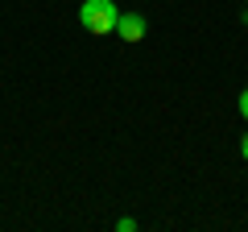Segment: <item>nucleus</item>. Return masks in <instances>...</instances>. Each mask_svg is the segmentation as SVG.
<instances>
[{
    "label": "nucleus",
    "instance_id": "f257e3e1",
    "mask_svg": "<svg viewBox=\"0 0 248 232\" xmlns=\"http://www.w3.org/2000/svg\"><path fill=\"white\" fill-rule=\"evenodd\" d=\"M116 17H120V9H116V0H83L79 4V25L87 29V33H116Z\"/></svg>",
    "mask_w": 248,
    "mask_h": 232
},
{
    "label": "nucleus",
    "instance_id": "f03ea898",
    "mask_svg": "<svg viewBox=\"0 0 248 232\" xmlns=\"http://www.w3.org/2000/svg\"><path fill=\"white\" fill-rule=\"evenodd\" d=\"M116 33H120L124 42H141V37L149 33L145 13H120V17H116Z\"/></svg>",
    "mask_w": 248,
    "mask_h": 232
},
{
    "label": "nucleus",
    "instance_id": "20e7f679",
    "mask_svg": "<svg viewBox=\"0 0 248 232\" xmlns=\"http://www.w3.org/2000/svg\"><path fill=\"white\" fill-rule=\"evenodd\" d=\"M240 158H244V162H248V133H244V137H240Z\"/></svg>",
    "mask_w": 248,
    "mask_h": 232
},
{
    "label": "nucleus",
    "instance_id": "7ed1b4c3",
    "mask_svg": "<svg viewBox=\"0 0 248 232\" xmlns=\"http://www.w3.org/2000/svg\"><path fill=\"white\" fill-rule=\"evenodd\" d=\"M236 104H240V116H244V120H248V87L240 91V99H236Z\"/></svg>",
    "mask_w": 248,
    "mask_h": 232
},
{
    "label": "nucleus",
    "instance_id": "39448f33",
    "mask_svg": "<svg viewBox=\"0 0 248 232\" xmlns=\"http://www.w3.org/2000/svg\"><path fill=\"white\" fill-rule=\"evenodd\" d=\"M244 4H248V0H244Z\"/></svg>",
    "mask_w": 248,
    "mask_h": 232
}]
</instances>
